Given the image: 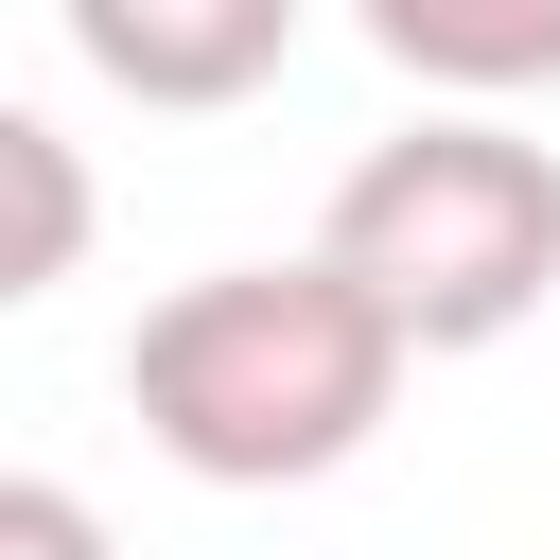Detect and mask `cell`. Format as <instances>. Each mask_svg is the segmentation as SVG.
Instances as JSON below:
<instances>
[{
	"label": "cell",
	"instance_id": "obj_1",
	"mask_svg": "<svg viewBox=\"0 0 560 560\" xmlns=\"http://www.w3.org/2000/svg\"><path fill=\"white\" fill-rule=\"evenodd\" d=\"M402 332L298 245V262H210V280H175L140 332H122V402H140V438L192 472V490H315V472H350L368 438H385V402H402Z\"/></svg>",
	"mask_w": 560,
	"mask_h": 560
},
{
	"label": "cell",
	"instance_id": "obj_2",
	"mask_svg": "<svg viewBox=\"0 0 560 560\" xmlns=\"http://www.w3.org/2000/svg\"><path fill=\"white\" fill-rule=\"evenodd\" d=\"M315 262L402 332V350H490L560 298V158L490 105H438L402 140H368L332 175V228Z\"/></svg>",
	"mask_w": 560,
	"mask_h": 560
},
{
	"label": "cell",
	"instance_id": "obj_3",
	"mask_svg": "<svg viewBox=\"0 0 560 560\" xmlns=\"http://www.w3.org/2000/svg\"><path fill=\"white\" fill-rule=\"evenodd\" d=\"M70 52H88L122 105H175V122H210V105L280 88V52H298V0H70Z\"/></svg>",
	"mask_w": 560,
	"mask_h": 560
},
{
	"label": "cell",
	"instance_id": "obj_4",
	"mask_svg": "<svg viewBox=\"0 0 560 560\" xmlns=\"http://www.w3.org/2000/svg\"><path fill=\"white\" fill-rule=\"evenodd\" d=\"M385 70L455 88V105H508V88H560V0H350Z\"/></svg>",
	"mask_w": 560,
	"mask_h": 560
},
{
	"label": "cell",
	"instance_id": "obj_5",
	"mask_svg": "<svg viewBox=\"0 0 560 560\" xmlns=\"http://www.w3.org/2000/svg\"><path fill=\"white\" fill-rule=\"evenodd\" d=\"M88 228H105L88 158H70L35 105H0V315H18V298H52V280L88 262Z\"/></svg>",
	"mask_w": 560,
	"mask_h": 560
},
{
	"label": "cell",
	"instance_id": "obj_6",
	"mask_svg": "<svg viewBox=\"0 0 560 560\" xmlns=\"http://www.w3.org/2000/svg\"><path fill=\"white\" fill-rule=\"evenodd\" d=\"M0 560H122V542H105V508H88V490L0 472Z\"/></svg>",
	"mask_w": 560,
	"mask_h": 560
}]
</instances>
